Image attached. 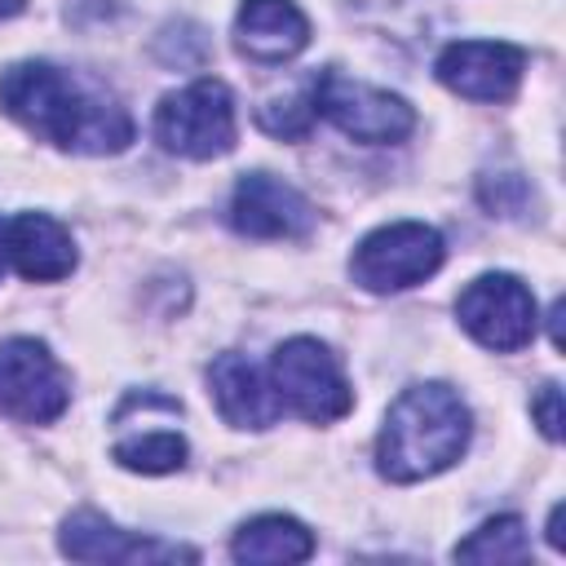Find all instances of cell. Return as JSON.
I'll return each instance as SVG.
<instances>
[{
    "label": "cell",
    "instance_id": "cell-1",
    "mask_svg": "<svg viewBox=\"0 0 566 566\" xmlns=\"http://www.w3.org/2000/svg\"><path fill=\"white\" fill-rule=\"evenodd\" d=\"M0 106L40 142L75 155H119L133 142L128 111L106 88L53 62H13L0 71Z\"/></svg>",
    "mask_w": 566,
    "mask_h": 566
},
{
    "label": "cell",
    "instance_id": "cell-2",
    "mask_svg": "<svg viewBox=\"0 0 566 566\" xmlns=\"http://www.w3.org/2000/svg\"><path fill=\"white\" fill-rule=\"evenodd\" d=\"M469 407L442 380L411 385L394 398L376 438V469L389 482H420L451 469L469 447Z\"/></svg>",
    "mask_w": 566,
    "mask_h": 566
},
{
    "label": "cell",
    "instance_id": "cell-3",
    "mask_svg": "<svg viewBox=\"0 0 566 566\" xmlns=\"http://www.w3.org/2000/svg\"><path fill=\"white\" fill-rule=\"evenodd\" d=\"M270 389L283 411L327 424L354 407V389L336 354L314 336H292L270 354Z\"/></svg>",
    "mask_w": 566,
    "mask_h": 566
},
{
    "label": "cell",
    "instance_id": "cell-4",
    "mask_svg": "<svg viewBox=\"0 0 566 566\" xmlns=\"http://www.w3.org/2000/svg\"><path fill=\"white\" fill-rule=\"evenodd\" d=\"M155 142L181 159H217L234 146V97L221 80H195L155 106Z\"/></svg>",
    "mask_w": 566,
    "mask_h": 566
},
{
    "label": "cell",
    "instance_id": "cell-5",
    "mask_svg": "<svg viewBox=\"0 0 566 566\" xmlns=\"http://www.w3.org/2000/svg\"><path fill=\"white\" fill-rule=\"evenodd\" d=\"M310 93H314V115L332 119L345 137L363 146H394L416 128V115L398 93L371 88L340 71H318L310 80Z\"/></svg>",
    "mask_w": 566,
    "mask_h": 566
},
{
    "label": "cell",
    "instance_id": "cell-6",
    "mask_svg": "<svg viewBox=\"0 0 566 566\" xmlns=\"http://www.w3.org/2000/svg\"><path fill=\"white\" fill-rule=\"evenodd\" d=\"M442 256H447V248H442V234L433 226H424V221H394V226L371 230L354 248L349 274L367 292H402V287L424 283L442 265Z\"/></svg>",
    "mask_w": 566,
    "mask_h": 566
},
{
    "label": "cell",
    "instance_id": "cell-7",
    "mask_svg": "<svg viewBox=\"0 0 566 566\" xmlns=\"http://www.w3.org/2000/svg\"><path fill=\"white\" fill-rule=\"evenodd\" d=\"M71 380L44 340L13 336L0 345V416L22 424H49L66 411Z\"/></svg>",
    "mask_w": 566,
    "mask_h": 566
},
{
    "label": "cell",
    "instance_id": "cell-8",
    "mask_svg": "<svg viewBox=\"0 0 566 566\" xmlns=\"http://www.w3.org/2000/svg\"><path fill=\"white\" fill-rule=\"evenodd\" d=\"M455 314H460L464 332L495 354H513V349L531 345V336H535V296L513 274L473 279L460 292Z\"/></svg>",
    "mask_w": 566,
    "mask_h": 566
},
{
    "label": "cell",
    "instance_id": "cell-9",
    "mask_svg": "<svg viewBox=\"0 0 566 566\" xmlns=\"http://www.w3.org/2000/svg\"><path fill=\"white\" fill-rule=\"evenodd\" d=\"M438 80L469 102H509L522 84L526 53L504 40H455L438 53Z\"/></svg>",
    "mask_w": 566,
    "mask_h": 566
},
{
    "label": "cell",
    "instance_id": "cell-10",
    "mask_svg": "<svg viewBox=\"0 0 566 566\" xmlns=\"http://www.w3.org/2000/svg\"><path fill=\"white\" fill-rule=\"evenodd\" d=\"M318 212L314 203L270 177V172H248L239 186H234V199H230V226L248 239H305L314 230Z\"/></svg>",
    "mask_w": 566,
    "mask_h": 566
},
{
    "label": "cell",
    "instance_id": "cell-11",
    "mask_svg": "<svg viewBox=\"0 0 566 566\" xmlns=\"http://www.w3.org/2000/svg\"><path fill=\"white\" fill-rule=\"evenodd\" d=\"M62 553L75 562H195L199 557L195 548L119 531L93 509H80L62 522Z\"/></svg>",
    "mask_w": 566,
    "mask_h": 566
},
{
    "label": "cell",
    "instance_id": "cell-12",
    "mask_svg": "<svg viewBox=\"0 0 566 566\" xmlns=\"http://www.w3.org/2000/svg\"><path fill=\"white\" fill-rule=\"evenodd\" d=\"M234 44L261 66H279L310 44V22L292 0H243L234 18Z\"/></svg>",
    "mask_w": 566,
    "mask_h": 566
},
{
    "label": "cell",
    "instance_id": "cell-13",
    "mask_svg": "<svg viewBox=\"0 0 566 566\" xmlns=\"http://www.w3.org/2000/svg\"><path fill=\"white\" fill-rule=\"evenodd\" d=\"M208 394L217 398V411L226 416V424L234 429H265L279 420V398L270 389V376L256 371L252 358L243 354H217L208 367Z\"/></svg>",
    "mask_w": 566,
    "mask_h": 566
},
{
    "label": "cell",
    "instance_id": "cell-14",
    "mask_svg": "<svg viewBox=\"0 0 566 566\" xmlns=\"http://www.w3.org/2000/svg\"><path fill=\"white\" fill-rule=\"evenodd\" d=\"M4 248H9V265L31 283H57V279H66L75 270L71 234L44 212L13 217L9 234H4Z\"/></svg>",
    "mask_w": 566,
    "mask_h": 566
},
{
    "label": "cell",
    "instance_id": "cell-15",
    "mask_svg": "<svg viewBox=\"0 0 566 566\" xmlns=\"http://www.w3.org/2000/svg\"><path fill=\"white\" fill-rule=\"evenodd\" d=\"M234 562H305L314 553V535L283 513H261L243 522L230 539Z\"/></svg>",
    "mask_w": 566,
    "mask_h": 566
},
{
    "label": "cell",
    "instance_id": "cell-16",
    "mask_svg": "<svg viewBox=\"0 0 566 566\" xmlns=\"http://www.w3.org/2000/svg\"><path fill=\"white\" fill-rule=\"evenodd\" d=\"M111 455L133 469V473H177L186 464V438L177 429H142V433H119Z\"/></svg>",
    "mask_w": 566,
    "mask_h": 566
},
{
    "label": "cell",
    "instance_id": "cell-17",
    "mask_svg": "<svg viewBox=\"0 0 566 566\" xmlns=\"http://www.w3.org/2000/svg\"><path fill=\"white\" fill-rule=\"evenodd\" d=\"M526 557H531V539L522 517L513 513L482 522L469 539L455 544V562H526Z\"/></svg>",
    "mask_w": 566,
    "mask_h": 566
},
{
    "label": "cell",
    "instance_id": "cell-18",
    "mask_svg": "<svg viewBox=\"0 0 566 566\" xmlns=\"http://www.w3.org/2000/svg\"><path fill=\"white\" fill-rule=\"evenodd\" d=\"M314 119H318V115H314V93H310V84H305V93H296V97H287V102H270V106L256 111V124H261L265 133H274V137H305Z\"/></svg>",
    "mask_w": 566,
    "mask_h": 566
},
{
    "label": "cell",
    "instance_id": "cell-19",
    "mask_svg": "<svg viewBox=\"0 0 566 566\" xmlns=\"http://www.w3.org/2000/svg\"><path fill=\"white\" fill-rule=\"evenodd\" d=\"M531 199V186L517 172H500V177H482V203L500 217H517Z\"/></svg>",
    "mask_w": 566,
    "mask_h": 566
},
{
    "label": "cell",
    "instance_id": "cell-20",
    "mask_svg": "<svg viewBox=\"0 0 566 566\" xmlns=\"http://www.w3.org/2000/svg\"><path fill=\"white\" fill-rule=\"evenodd\" d=\"M531 416H535V424L544 429V438L557 442V438H562V389H557V385H544V389L535 394V402H531Z\"/></svg>",
    "mask_w": 566,
    "mask_h": 566
},
{
    "label": "cell",
    "instance_id": "cell-21",
    "mask_svg": "<svg viewBox=\"0 0 566 566\" xmlns=\"http://www.w3.org/2000/svg\"><path fill=\"white\" fill-rule=\"evenodd\" d=\"M548 544L562 553V504H553V513H548Z\"/></svg>",
    "mask_w": 566,
    "mask_h": 566
},
{
    "label": "cell",
    "instance_id": "cell-22",
    "mask_svg": "<svg viewBox=\"0 0 566 566\" xmlns=\"http://www.w3.org/2000/svg\"><path fill=\"white\" fill-rule=\"evenodd\" d=\"M22 9H27V0H0V22L13 18V13H22Z\"/></svg>",
    "mask_w": 566,
    "mask_h": 566
},
{
    "label": "cell",
    "instance_id": "cell-23",
    "mask_svg": "<svg viewBox=\"0 0 566 566\" xmlns=\"http://www.w3.org/2000/svg\"><path fill=\"white\" fill-rule=\"evenodd\" d=\"M4 234H9V221L0 217V274H4V265H9V248H4Z\"/></svg>",
    "mask_w": 566,
    "mask_h": 566
}]
</instances>
